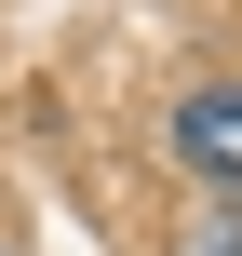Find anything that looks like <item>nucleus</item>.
Here are the masks:
<instances>
[{
	"mask_svg": "<svg viewBox=\"0 0 242 256\" xmlns=\"http://www.w3.org/2000/svg\"><path fill=\"white\" fill-rule=\"evenodd\" d=\"M175 162H189L202 189H242V81H202V94H175Z\"/></svg>",
	"mask_w": 242,
	"mask_h": 256,
	"instance_id": "obj_1",
	"label": "nucleus"
},
{
	"mask_svg": "<svg viewBox=\"0 0 242 256\" xmlns=\"http://www.w3.org/2000/svg\"><path fill=\"white\" fill-rule=\"evenodd\" d=\"M202 256H242V202H216V230H202Z\"/></svg>",
	"mask_w": 242,
	"mask_h": 256,
	"instance_id": "obj_2",
	"label": "nucleus"
}]
</instances>
